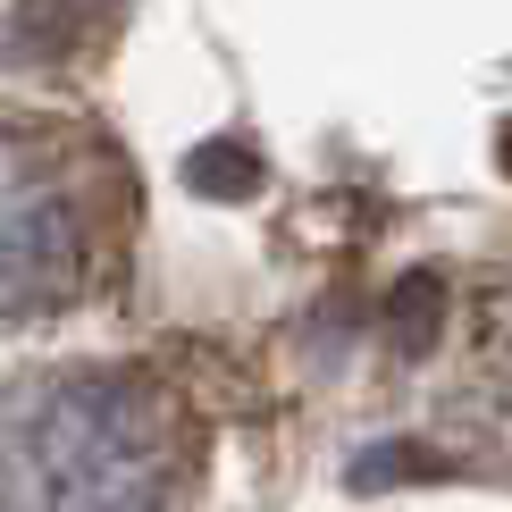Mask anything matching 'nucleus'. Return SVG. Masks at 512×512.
<instances>
[{"instance_id": "nucleus-2", "label": "nucleus", "mask_w": 512, "mask_h": 512, "mask_svg": "<svg viewBox=\"0 0 512 512\" xmlns=\"http://www.w3.org/2000/svg\"><path fill=\"white\" fill-rule=\"evenodd\" d=\"M101 269L93 152L59 118L0 110V319L59 311Z\"/></svg>"}, {"instance_id": "nucleus-1", "label": "nucleus", "mask_w": 512, "mask_h": 512, "mask_svg": "<svg viewBox=\"0 0 512 512\" xmlns=\"http://www.w3.org/2000/svg\"><path fill=\"white\" fill-rule=\"evenodd\" d=\"M177 403L118 361H51L0 387V512H168Z\"/></svg>"}]
</instances>
